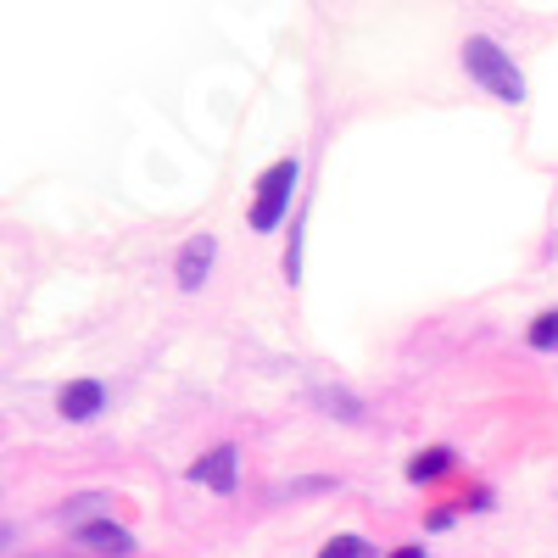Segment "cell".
Here are the masks:
<instances>
[{"label":"cell","mask_w":558,"mask_h":558,"mask_svg":"<svg viewBox=\"0 0 558 558\" xmlns=\"http://www.w3.org/2000/svg\"><path fill=\"white\" fill-rule=\"evenodd\" d=\"M463 68H470V78L486 89V96H497V101H525V73L514 68V57L502 51L497 39H486V34H470L463 39Z\"/></svg>","instance_id":"obj_1"},{"label":"cell","mask_w":558,"mask_h":558,"mask_svg":"<svg viewBox=\"0 0 558 558\" xmlns=\"http://www.w3.org/2000/svg\"><path fill=\"white\" fill-rule=\"evenodd\" d=\"M296 179H302V168H296V157H286V162H274L263 179H257V196H252V229H268L286 218V207H291V191H296Z\"/></svg>","instance_id":"obj_2"},{"label":"cell","mask_w":558,"mask_h":558,"mask_svg":"<svg viewBox=\"0 0 558 558\" xmlns=\"http://www.w3.org/2000/svg\"><path fill=\"white\" fill-rule=\"evenodd\" d=\"M235 463H241V452L235 447H213V452H202L196 463H191V470H184V475H191L196 486H207V492H218V497H229V492H235Z\"/></svg>","instance_id":"obj_3"},{"label":"cell","mask_w":558,"mask_h":558,"mask_svg":"<svg viewBox=\"0 0 558 558\" xmlns=\"http://www.w3.org/2000/svg\"><path fill=\"white\" fill-rule=\"evenodd\" d=\"M213 257H218V241H213V235H191V241H184V246H179V263H173V279H179V286H184V291H196V286H202V279L213 274Z\"/></svg>","instance_id":"obj_4"},{"label":"cell","mask_w":558,"mask_h":558,"mask_svg":"<svg viewBox=\"0 0 558 558\" xmlns=\"http://www.w3.org/2000/svg\"><path fill=\"white\" fill-rule=\"evenodd\" d=\"M78 547H84V553L129 558V553H134V536H129L123 525H112V520H89V525H78Z\"/></svg>","instance_id":"obj_5"},{"label":"cell","mask_w":558,"mask_h":558,"mask_svg":"<svg viewBox=\"0 0 558 558\" xmlns=\"http://www.w3.org/2000/svg\"><path fill=\"white\" fill-rule=\"evenodd\" d=\"M101 402H107V391H101L96 380H73V386H62V397H57L62 418H96Z\"/></svg>","instance_id":"obj_6"},{"label":"cell","mask_w":558,"mask_h":558,"mask_svg":"<svg viewBox=\"0 0 558 558\" xmlns=\"http://www.w3.org/2000/svg\"><path fill=\"white\" fill-rule=\"evenodd\" d=\"M447 470H452V447H436V452H418V458L408 463V481L425 486V481H436V475H447Z\"/></svg>","instance_id":"obj_7"},{"label":"cell","mask_w":558,"mask_h":558,"mask_svg":"<svg viewBox=\"0 0 558 558\" xmlns=\"http://www.w3.org/2000/svg\"><path fill=\"white\" fill-rule=\"evenodd\" d=\"M525 341H531V347H542V352H558V307H553V313H542V318H531Z\"/></svg>","instance_id":"obj_8"},{"label":"cell","mask_w":558,"mask_h":558,"mask_svg":"<svg viewBox=\"0 0 558 558\" xmlns=\"http://www.w3.org/2000/svg\"><path fill=\"white\" fill-rule=\"evenodd\" d=\"M318 558H375V547H368L363 536H336V542H324Z\"/></svg>","instance_id":"obj_9"},{"label":"cell","mask_w":558,"mask_h":558,"mask_svg":"<svg viewBox=\"0 0 558 558\" xmlns=\"http://www.w3.org/2000/svg\"><path fill=\"white\" fill-rule=\"evenodd\" d=\"M96 508H107V497H101V492H89V497H78V502H68V508H62V520H73V525H78L84 514H96Z\"/></svg>","instance_id":"obj_10"},{"label":"cell","mask_w":558,"mask_h":558,"mask_svg":"<svg viewBox=\"0 0 558 558\" xmlns=\"http://www.w3.org/2000/svg\"><path fill=\"white\" fill-rule=\"evenodd\" d=\"M391 558H425V547H397Z\"/></svg>","instance_id":"obj_11"}]
</instances>
